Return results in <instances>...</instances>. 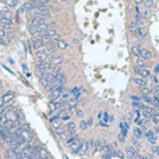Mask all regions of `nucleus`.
Here are the masks:
<instances>
[{"mask_svg":"<svg viewBox=\"0 0 159 159\" xmlns=\"http://www.w3.org/2000/svg\"><path fill=\"white\" fill-rule=\"evenodd\" d=\"M1 1H3L7 7H16V6H18V3H20L18 0H1Z\"/></svg>","mask_w":159,"mask_h":159,"instance_id":"aec40b11","label":"nucleus"},{"mask_svg":"<svg viewBox=\"0 0 159 159\" xmlns=\"http://www.w3.org/2000/svg\"><path fill=\"white\" fill-rule=\"evenodd\" d=\"M80 144H81V140L78 138V140H75V141H73V143H70L69 144V148L73 152H77V149L80 148Z\"/></svg>","mask_w":159,"mask_h":159,"instance_id":"f3484780","label":"nucleus"},{"mask_svg":"<svg viewBox=\"0 0 159 159\" xmlns=\"http://www.w3.org/2000/svg\"><path fill=\"white\" fill-rule=\"evenodd\" d=\"M48 61H49L50 67H54V66L61 64V61H63V57H61V56H56V54H52V56L48 59Z\"/></svg>","mask_w":159,"mask_h":159,"instance_id":"0eeeda50","label":"nucleus"},{"mask_svg":"<svg viewBox=\"0 0 159 159\" xmlns=\"http://www.w3.org/2000/svg\"><path fill=\"white\" fill-rule=\"evenodd\" d=\"M88 126H90V124H88V120H87V122H84V120H82V122H81V124H80V127H81L82 130H84V128H87Z\"/></svg>","mask_w":159,"mask_h":159,"instance_id":"c756f323","label":"nucleus"},{"mask_svg":"<svg viewBox=\"0 0 159 159\" xmlns=\"http://www.w3.org/2000/svg\"><path fill=\"white\" fill-rule=\"evenodd\" d=\"M107 117H109V116H107V113H103V119H105V122L107 120ZM105 122H103V123H105ZM105 124H106V123H105Z\"/></svg>","mask_w":159,"mask_h":159,"instance_id":"2f4dec72","label":"nucleus"},{"mask_svg":"<svg viewBox=\"0 0 159 159\" xmlns=\"http://www.w3.org/2000/svg\"><path fill=\"white\" fill-rule=\"evenodd\" d=\"M66 92V87L64 85H57L53 90L49 91V99L50 101H59L60 96Z\"/></svg>","mask_w":159,"mask_h":159,"instance_id":"f03ea898","label":"nucleus"},{"mask_svg":"<svg viewBox=\"0 0 159 159\" xmlns=\"http://www.w3.org/2000/svg\"><path fill=\"white\" fill-rule=\"evenodd\" d=\"M87 152H88V144H87V141H84V143L81 141L80 148L77 149V152H75V154H78V155H85Z\"/></svg>","mask_w":159,"mask_h":159,"instance_id":"9b49d317","label":"nucleus"},{"mask_svg":"<svg viewBox=\"0 0 159 159\" xmlns=\"http://www.w3.org/2000/svg\"><path fill=\"white\" fill-rule=\"evenodd\" d=\"M28 14L29 17H43V18H46L50 14V7H48V6L34 7L31 10H28Z\"/></svg>","mask_w":159,"mask_h":159,"instance_id":"f257e3e1","label":"nucleus"},{"mask_svg":"<svg viewBox=\"0 0 159 159\" xmlns=\"http://www.w3.org/2000/svg\"><path fill=\"white\" fill-rule=\"evenodd\" d=\"M42 22H45V18L43 17H29L28 21H27V25H28V28H32L35 25H39Z\"/></svg>","mask_w":159,"mask_h":159,"instance_id":"20e7f679","label":"nucleus"},{"mask_svg":"<svg viewBox=\"0 0 159 159\" xmlns=\"http://www.w3.org/2000/svg\"><path fill=\"white\" fill-rule=\"evenodd\" d=\"M140 52H141V48H140V45H133V46H131V53H133L134 56L138 57L140 56Z\"/></svg>","mask_w":159,"mask_h":159,"instance_id":"4be33fe9","label":"nucleus"},{"mask_svg":"<svg viewBox=\"0 0 159 159\" xmlns=\"http://www.w3.org/2000/svg\"><path fill=\"white\" fill-rule=\"evenodd\" d=\"M135 35L138 38H145V35H147V31H145V28L144 27H137V31H135Z\"/></svg>","mask_w":159,"mask_h":159,"instance_id":"a211bd4d","label":"nucleus"},{"mask_svg":"<svg viewBox=\"0 0 159 159\" xmlns=\"http://www.w3.org/2000/svg\"><path fill=\"white\" fill-rule=\"evenodd\" d=\"M143 135H144L143 130H141L140 127H135V128H134V137H135V138H141Z\"/></svg>","mask_w":159,"mask_h":159,"instance_id":"5701e85b","label":"nucleus"},{"mask_svg":"<svg viewBox=\"0 0 159 159\" xmlns=\"http://www.w3.org/2000/svg\"><path fill=\"white\" fill-rule=\"evenodd\" d=\"M140 57L144 59V60H148V59H152V52L148 49H141L140 52Z\"/></svg>","mask_w":159,"mask_h":159,"instance_id":"dca6fc26","label":"nucleus"},{"mask_svg":"<svg viewBox=\"0 0 159 159\" xmlns=\"http://www.w3.org/2000/svg\"><path fill=\"white\" fill-rule=\"evenodd\" d=\"M1 88H3V85H1V82H0V91H1Z\"/></svg>","mask_w":159,"mask_h":159,"instance_id":"473e14b6","label":"nucleus"},{"mask_svg":"<svg viewBox=\"0 0 159 159\" xmlns=\"http://www.w3.org/2000/svg\"><path fill=\"white\" fill-rule=\"evenodd\" d=\"M151 154H152V155L159 156V147H158V145H152V147H151Z\"/></svg>","mask_w":159,"mask_h":159,"instance_id":"393cba45","label":"nucleus"},{"mask_svg":"<svg viewBox=\"0 0 159 159\" xmlns=\"http://www.w3.org/2000/svg\"><path fill=\"white\" fill-rule=\"evenodd\" d=\"M105 147H106V143L103 141V140H99V141H96V143H95V149H94V152H102Z\"/></svg>","mask_w":159,"mask_h":159,"instance_id":"2eb2a0df","label":"nucleus"},{"mask_svg":"<svg viewBox=\"0 0 159 159\" xmlns=\"http://www.w3.org/2000/svg\"><path fill=\"white\" fill-rule=\"evenodd\" d=\"M145 137H147V140H148V143L149 144H152V145H155L156 144V134L154 133V131L148 130L147 133H145Z\"/></svg>","mask_w":159,"mask_h":159,"instance_id":"9d476101","label":"nucleus"},{"mask_svg":"<svg viewBox=\"0 0 159 159\" xmlns=\"http://www.w3.org/2000/svg\"><path fill=\"white\" fill-rule=\"evenodd\" d=\"M56 135L60 140H66L69 137V131L66 130V127H60V128H56Z\"/></svg>","mask_w":159,"mask_h":159,"instance_id":"1a4fd4ad","label":"nucleus"},{"mask_svg":"<svg viewBox=\"0 0 159 159\" xmlns=\"http://www.w3.org/2000/svg\"><path fill=\"white\" fill-rule=\"evenodd\" d=\"M66 130L69 131V134H75V123L74 122H70L66 127Z\"/></svg>","mask_w":159,"mask_h":159,"instance_id":"412c9836","label":"nucleus"},{"mask_svg":"<svg viewBox=\"0 0 159 159\" xmlns=\"http://www.w3.org/2000/svg\"><path fill=\"white\" fill-rule=\"evenodd\" d=\"M128 31L133 34H135V31H137V24L135 22H131L130 25H128Z\"/></svg>","mask_w":159,"mask_h":159,"instance_id":"bb28decb","label":"nucleus"},{"mask_svg":"<svg viewBox=\"0 0 159 159\" xmlns=\"http://www.w3.org/2000/svg\"><path fill=\"white\" fill-rule=\"evenodd\" d=\"M37 154H38V156H39V159H46L48 156H49L48 151H46L43 147H41V145L37 148Z\"/></svg>","mask_w":159,"mask_h":159,"instance_id":"f8f14e48","label":"nucleus"},{"mask_svg":"<svg viewBox=\"0 0 159 159\" xmlns=\"http://www.w3.org/2000/svg\"><path fill=\"white\" fill-rule=\"evenodd\" d=\"M50 124H52V127L56 130V128H60L61 127V119L59 117V116H54V117H52V120H50Z\"/></svg>","mask_w":159,"mask_h":159,"instance_id":"ddd939ff","label":"nucleus"},{"mask_svg":"<svg viewBox=\"0 0 159 159\" xmlns=\"http://www.w3.org/2000/svg\"><path fill=\"white\" fill-rule=\"evenodd\" d=\"M152 4H154V1H152V0H147V6H148V7H151Z\"/></svg>","mask_w":159,"mask_h":159,"instance_id":"7c9ffc66","label":"nucleus"},{"mask_svg":"<svg viewBox=\"0 0 159 159\" xmlns=\"http://www.w3.org/2000/svg\"><path fill=\"white\" fill-rule=\"evenodd\" d=\"M4 156L7 159H13L14 156H16V151L13 149V148H7L6 151H4Z\"/></svg>","mask_w":159,"mask_h":159,"instance_id":"6ab92c4d","label":"nucleus"},{"mask_svg":"<svg viewBox=\"0 0 159 159\" xmlns=\"http://www.w3.org/2000/svg\"><path fill=\"white\" fill-rule=\"evenodd\" d=\"M133 81H134L135 85H138V87H147V80H144V78L140 77V75H135V77L133 78Z\"/></svg>","mask_w":159,"mask_h":159,"instance_id":"4468645a","label":"nucleus"},{"mask_svg":"<svg viewBox=\"0 0 159 159\" xmlns=\"http://www.w3.org/2000/svg\"><path fill=\"white\" fill-rule=\"evenodd\" d=\"M137 66H140V67H147V66H145V60L141 59L140 56H138V59H137Z\"/></svg>","mask_w":159,"mask_h":159,"instance_id":"cd10ccee","label":"nucleus"},{"mask_svg":"<svg viewBox=\"0 0 159 159\" xmlns=\"http://www.w3.org/2000/svg\"><path fill=\"white\" fill-rule=\"evenodd\" d=\"M54 43H56V48H60V49H66V48H67V43H66L64 41H61V39L56 41Z\"/></svg>","mask_w":159,"mask_h":159,"instance_id":"b1692460","label":"nucleus"},{"mask_svg":"<svg viewBox=\"0 0 159 159\" xmlns=\"http://www.w3.org/2000/svg\"><path fill=\"white\" fill-rule=\"evenodd\" d=\"M63 1H67V0H63Z\"/></svg>","mask_w":159,"mask_h":159,"instance_id":"72a5a7b5","label":"nucleus"},{"mask_svg":"<svg viewBox=\"0 0 159 159\" xmlns=\"http://www.w3.org/2000/svg\"><path fill=\"white\" fill-rule=\"evenodd\" d=\"M6 10H7V6H6V4H4L3 1L0 0V13H1V11H6Z\"/></svg>","mask_w":159,"mask_h":159,"instance_id":"c85d7f7f","label":"nucleus"},{"mask_svg":"<svg viewBox=\"0 0 159 159\" xmlns=\"http://www.w3.org/2000/svg\"><path fill=\"white\" fill-rule=\"evenodd\" d=\"M131 143H133V147L137 148V149H138V148H141V144H140V140H138V138H135V137H134Z\"/></svg>","mask_w":159,"mask_h":159,"instance_id":"a878e982","label":"nucleus"},{"mask_svg":"<svg viewBox=\"0 0 159 159\" xmlns=\"http://www.w3.org/2000/svg\"><path fill=\"white\" fill-rule=\"evenodd\" d=\"M18 134H20L21 141H25V143H28V141H31V140L34 138V137H32V133L29 131V128H28V130H22V128H21Z\"/></svg>","mask_w":159,"mask_h":159,"instance_id":"39448f33","label":"nucleus"},{"mask_svg":"<svg viewBox=\"0 0 159 159\" xmlns=\"http://www.w3.org/2000/svg\"><path fill=\"white\" fill-rule=\"evenodd\" d=\"M14 92H11V91H8V92H6V94L1 96V102H3V105H7V103H10L14 99Z\"/></svg>","mask_w":159,"mask_h":159,"instance_id":"6e6552de","label":"nucleus"},{"mask_svg":"<svg viewBox=\"0 0 159 159\" xmlns=\"http://www.w3.org/2000/svg\"><path fill=\"white\" fill-rule=\"evenodd\" d=\"M134 71L137 75H140V77H143L144 80H147V78H151V71L149 70H147V67H134Z\"/></svg>","mask_w":159,"mask_h":159,"instance_id":"7ed1b4c3","label":"nucleus"},{"mask_svg":"<svg viewBox=\"0 0 159 159\" xmlns=\"http://www.w3.org/2000/svg\"><path fill=\"white\" fill-rule=\"evenodd\" d=\"M126 154H127V156H128L130 159H135L137 156L140 155L138 149H137V148H134L133 145H128V147L126 148Z\"/></svg>","mask_w":159,"mask_h":159,"instance_id":"423d86ee","label":"nucleus"}]
</instances>
